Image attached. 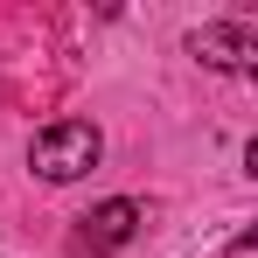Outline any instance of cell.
<instances>
[{
	"mask_svg": "<svg viewBox=\"0 0 258 258\" xmlns=\"http://www.w3.org/2000/svg\"><path fill=\"white\" fill-rule=\"evenodd\" d=\"M28 161H35L42 181H77V174L98 168V126H84V119H56V126L35 133Z\"/></svg>",
	"mask_w": 258,
	"mask_h": 258,
	"instance_id": "1",
	"label": "cell"
},
{
	"mask_svg": "<svg viewBox=\"0 0 258 258\" xmlns=\"http://www.w3.org/2000/svg\"><path fill=\"white\" fill-rule=\"evenodd\" d=\"M188 49L210 63V70H258V35L244 21H210V28H196Z\"/></svg>",
	"mask_w": 258,
	"mask_h": 258,
	"instance_id": "2",
	"label": "cell"
},
{
	"mask_svg": "<svg viewBox=\"0 0 258 258\" xmlns=\"http://www.w3.org/2000/svg\"><path fill=\"white\" fill-rule=\"evenodd\" d=\"M77 223H84V230H77V244H84V251H119L133 230H140V210H133L126 196H112V203H98V210L77 216Z\"/></svg>",
	"mask_w": 258,
	"mask_h": 258,
	"instance_id": "3",
	"label": "cell"
},
{
	"mask_svg": "<svg viewBox=\"0 0 258 258\" xmlns=\"http://www.w3.org/2000/svg\"><path fill=\"white\" fill-rule=\"evenodd\" d=\"M223 258H258V230H237V244H230Z\"/></svg>",
	"mask_w": 258,
	"mask_h": 258,
	"instance_id": "4",
	"label": "cell"
}]
</instances>
